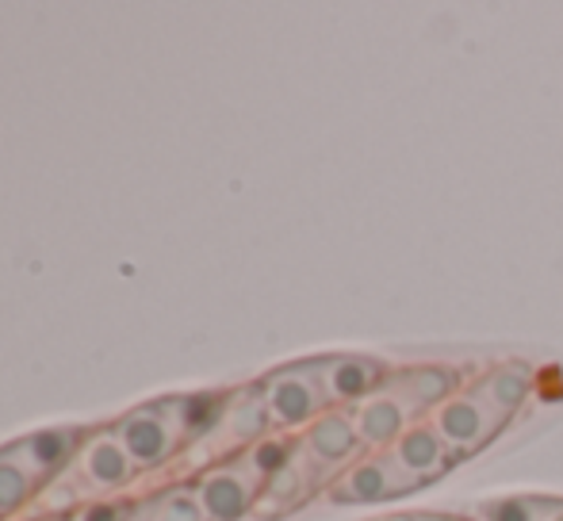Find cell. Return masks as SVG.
<instances>
[{"label":"cell","instance_id":"6da1fadb","mask_svg":"<svg viewBox=\"0 0 563 521\" xmlns=\"http://www.w3.org/2000/svg\"><path fill=\"white\" fill-rule=\"evenodd\" d=\"M268 418L276 430H307L322 410H330L327 391L319 380V361H303V365L276 368L261 380Z\"/></svg>","mask_w":563,"mask_h":521},{"label":"cell","instance_id":"7a4b0ae2","mask_svg":"<svg viewBox=\"0 0 563 521\" xmlns=\"http://www.w3.org/2000/svg\"><path fill=\"white\" fill-rule=\"evenodd\" d=\"M415 491H422V484L407 476L391 453H364L327 487L330 502L338 507H376V502H395Z\"/></svg>","mask_w":563,"mask_h":521},{"label":"cell","instance_id":"3957f363","mask_svg":"<svg viewBox=\"0 0 563 521\" xmlns=\"http://www.w3.org/2000/svg\"><path fill=\"white\" fill-rule=\"evenodd\" d=\"M430 422L460 456H472V453H479V448H487L490 441L506 430L510 418L498 414L487 402V395L479 391V384H472V388L452 391L430 414Z\"/></svg>","mask_w":563,"mask_h":521},{"label":"cell","instance_id":"277c9868","mask_svg":"<svg viewBox=\"0 0 563 521\" xmlns=\"http://www.w3.org/2000/svg\"><path fill=\"white\" fill-rule=\"evenodd\" d=\"M192 487L208 521H242L257 507L261 487L265 484H261L257 472L238 456V461H227V464H219V468H208Z\"/></svg>","mask_w":563,"mask_h":521},{"label":"cell","instance_id":"5b68a950","mask_svg":"<svg viewBox=\"0 0 563 521\" xmlns=\"http://www.w3.org/2000/svg\"><path fill=\"white\" fill-rule=\"evenodd\" d=\"M115 437L123 441V448L131 453L134 468H157L180 448V425L173 418L169 402H157V407H139L126 418H119Z\"/></svg>","mask_w":563,"mask_h":521},{"label":"cell","instance_id":"8992f818","mask_svg":"<svg viewBox=\"0 0 563 521\" xmlns=\"http://www.w3.org/2000/svg\"><path fill=\"white\" fill-rule=\"evenodd\" d=\"M299 448H303V456L327 479L341 476L349 464H356L364 453H368V448L361 445V437H356L353 414H349V410H341V407L322 410V414L303 430V437H299Z\"/></svg>","mask_w":563,"mask_h":521},{"label":"cell","instance_id":"52a82bcc","mask_svg":"<svg viewBox=\"0 0 563 521\" xmlns=\"http://www.w3.org/2000/svg\"><path fill=\"white\" fill-rule=\"evenodd\" d=\"M349 414H353L356 437H361V445L368 448V453H387V448H391L395 441L410 430V425L422 422V418L407 407V399H402V395L395 391L387 380L376 395H368L364 402H356Z\"/></svg>","mask_w":563,"mask_h":521},{"label":"cell","instance_id":"ba28073f","mask_svg":"<svg viewBox=\"0 0 563 521\" xmlns=\"http://www.w3.org/2000/svg\"><path fill=\"white\" fill-rule=\"evenodd\" d=\"M387 376H391V368L379 357H361V353L319 357V380H322V391H327V402L341 410H353L356 402L376 395L384 388Z\"/></svg>","mask_w":563,"mask_h":521},{"label":"cell","instance_id":"9c48e42d","mask_svg":"<svg viewBox=\"0 0 563 521\" xmlns=\"http://www.w3.org/2000/svg\"><path fill=\"white\" fill-rule=\"evenodd\" d=\"M387 453L395 456V461L402 464V472L407 476H415L422 487H430V484H438L445 472L456 468V461H460V453L449 445L445 437H441L438 430H433V422L430 418H422V422H415L407 433H402L399 441H395Z\"/></svg>","mask_w":563,"mask_h":521},{"label":"cell","instance_id":"30bf717a","mask_svg":"<svg viewBox=\"0 0 563 521\" xmlns=\"http://www.w3.org/2000/svg\"><path fill=\"white\" fill-rule=\"evenodd\" d=\"M322 472L314 468L311 461L303 456V448H299L296 456H291L288 464H284L276 476H268L265 479V487H261V499H257V514L261 518H280V514H288L291 507H299V502L307 499L311 491H319V484H322Z\"/></svg>","mask_w":563,"mask_h":521},{"label":"cell","instance_id":"8fae6325","mask_svg":"<svg viewBox=\"0 0 563 521\" xmlns=\"http://www.w3.org/2000/svg\"><path fill=\"white\" fill-rule=\"evenodd\" d=\"M81 476L89 479L97 491H119L134 479V461L131 453L123 448V441L115 437V430L92 433L89 441L81 445Z\"/></svg>","mask_w":563,"mask_h":521},{"label":"cell","instance_id":"7c38bea8","mask_svg":"<svg viewBox=\"0 0 563 521\" xmlns=\"http://www.w3.org/2000/svg\"><path fill=\"white\" fill-rule=\"evenodd\" d=\"M387 384L407 399V407L415 410L418 418H430L452 391H460V373H452L445 365H415V368L391 373Z\"/></svg>","mask_w":563,"mask_h":521},{"label":"cell","instance_id":"4fadbf2b","mask_svg":"<svg viewBox=\"0 0 563 521\" xmlns=\"http://www.w3.org/2000/svg\"><path fill=\"white\" fill-rule=\"evenodd\" d=\"M4 453L43 484L46 476H54V472L74 453H81V448H77V430H43V433H31V437L15 441Z\"/></svg>","mask_w":563,"mask_h":521},{"label":"cell","instance_id":"5bb4252c","mask_svg":"<svg viewBox=\"0 0 563 521\" xmlns=\"http://www.w3.org/2000/svg\"><path fill=\"white\" fill-rule=\"evenodd\" d=\"M268 430H273V418H268L265 395L257 384V388H245L238 399L227 402V414L216 433H227L230 445H257L268 437Z\"/></svg>","mask_w":563,"mask_h":521},{"label":"cell","instance_id":"9a60e30c","mask_svg":"<svg viewBox=\"0 0 563 521\" xmlns=\"http://www.w3.org/2000/svg\"><path fill=\"white\" fill-rule=\"evenodd\" d=\"M475 384H479V391L487 395V402L503 418L521 414V407H526L529 395H533V376H529L526 365H498Z\"/></svg>","mask_w":563,"mask_h":521},{"label":"cell","instance_id":"2e32d148","mask_svg":"<svg viewBox=\"0 0 563 521\" xmlns=\"http://www.w3.org/2000/svg\"><path fill=\"white\" fill-rule=\"evenodd\" d=\"M556 499L549 495H510V499H490L479 507V521H549Z\"/></svg>","mask_w":563,"mask_h":521},{"label":"cell","instance_id":"e0dca14e","mask_svg":"<svg viewBox=\"0 0 563 521\" xmlns=\"http://www.w3.org/2000/svg\"><path fill=\"white\" fill-rule=\"evenodd\" d=\"M134 521H208V514L196 499V487H173L162 499L150 502V510L142 507Z\"/></svg>","mask_w":563,"mask_h":521},{"label":"cell","instance_id":"ac0fdd59","mask_svg":"<svg viewBox=\"0 0 563 521\" xmlns=\"http://www.w3.org/2000/svg\"><path fill=\"white\" fill-rule=\"evenodd\" d=\"M38 479L31 472H23L20 464L8 453H0V518L15 514V510L27 507V499L35 495Z\"/></svg>","mask_w":563,"mask_h":521},{"label":"cell","instance_id":"d6986e66","mask_svg":"<svg viewBox=\"0 0 563 521\" xmlns=\"http://www.w3.org/2000/svg\"><path fill=\"white\" fill-rule=\"evenodd\" d=\"M368 521H426V514H415V510H395V514H379Z\"/></svg>","mask_w":563,"mask_h":521},{"label":"cell","instance_id":"ffe728a7","mask_svg":"<svg viewBox=\"0 0 563 521\" xmlns=\"http://www.w3.org/2000/svg\"><path fill=\"white\" fill-rule=\"evenodd\" d=\"M426 521H479V518H460V514H426Z\"/></svg>","mask_w":563,"mask_h":521},{"label":"cell","instance_id":"44dd1931","mask_svg":"<svg viewBox=\"0 0 563 521\" xmlns=\"http://www.w3.org/2000/svg\"><path fill=\"white\" fill-rule=\"evenodd\" d=\"M549 521H563V499H556V510L549 514Z\"/></svg>","mask_w":563,"mask_h":521}]
</instances>
